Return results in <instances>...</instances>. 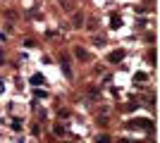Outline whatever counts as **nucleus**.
Listing matches in <instances>:
<instances>
[{"label":"nucleus","mask_w":160,"mask_h":143,"mask_svg":"<svg viewBox=\"0 0 160 143\" xmlns=\"http://www.w3.org/2000/svg\"><path fill=\"white\" fill-rule=\"evenodd\" d=\"M117 143H134V141H129V138H122V141H117Z\"/></svg>","instance_id":"9d476101"},{"label":"nucleus","mask_w":160,"mask_h":143,"mask_svg":"<svg viewBox=\"0 0 160 143\" xmlns=\"http://www.w3.org/2000/svg\"><path fill=\"white\" fill-rule=\"evenodd\" d=\"M81 24H84V14H74V26H81Z\"/></svg>","instance_id":"0eeeda50"},{"label":"nucleus","mask_w":160,"mask_h":143,"mask_svg":"<svg viewBox=\"0 0 160 143\" xmlns=\"http://www.w3.org/2000/svg\"><path fill=\"white\" fill-rule=\"evenodd\" d=\"M74 53H77V57H79V60H88V53L84 50V48H77Z\"/></svg>","instance_id":"423d86ee"},{"label":"nucleus","mask_w":160,"mask_h":143,"mask_svg":"<svg viewBox=\"0 0 160 143\" xmlns=\"http://www.w3.org/2000/svg\"><path fill=\"white\" fill-rule=\"evenodd\" d=\"M134 81H146V74H143V72H139V74L134 76Z\"/></svg>","instance_id":"1a4fd4ad"},{"label":"nucleus","mask_w":160,"mask_h":143,"mask_svg":"<svg viewBox=\"0 0 160 143\" xmlns=\"http://www.w3.org/2000/svg\"><path fill=\"white\" fill-rule=\"evenodd\" d=\"M132 129H153V122L151 119H139V122H129Z\"/></svg>","instance_id":"f257e3e1"},{"label":"nucleus","mask_w":160,"mask_h":143,"mask_svg":"<svg viewBox=\"0 0 160 143\" xmlns=\"http://www.w3.org/2000/svg\"><path fill=\"white\" fill-rule=\"evenodd\" d=\"M120 26H122V19L117 14H112V17H110V29H120Z\"/></svg>","instance_id":"39448f33"},{"label":"nucleus","mask_w":160,"mask_h":143,"mask_svg":"<svg viewBox=\"0 0 160 143\" xmlns=\"http://www.w3.org/2000/svg\"><path fill=\"white\" fill-rule=\"evenodd\" d=\"M108 60L112 62V64L122 62V60H124V50H115V53H110V57H108Z\"/></svg>","instance_id":"f03ea898"},{"label":"nucleus","mask_w":160,"mask_h":143,"mask_svg":"<svg viewBox=\"0 0 160 143\" xmlns=\"http://www.w3.org/2000/svg\"><path fill=\"white\" fill-rule=\"evenodd\" d=\"M62 72H65V76L67 79H72V67H69V60H67V57H62Z\"/></svg>","instance_id":"7ed1b4c3"},{"label":"nucleus","mask_w":160,"mask_h":143,"mask_svg":"<svg viewBox=\"0 0 160 143\" xmlns=\"http://www.w3.org/2000/svg\"><path fill=\"white\" fill-rule=\"evenodd\" d=\"M43 83H46V76L43 74H33L31 76V86H43Z\"/></svg>","instance_id":"20e7f679"},{"label":"nucleus","mask_w":160,"mask_h":143,"mask_svg":"<svg viewBox=\"0 0 160 143\" xmlns=\"http://www.w3.org/2000/svg\"><path fill=\"white\" fill-rule=\"evenodd\" d=\"M96 143H110V136H105V134H103V136L96 138Z\"/></svg>","instance_id":"6e6552de"}]
</instances>
